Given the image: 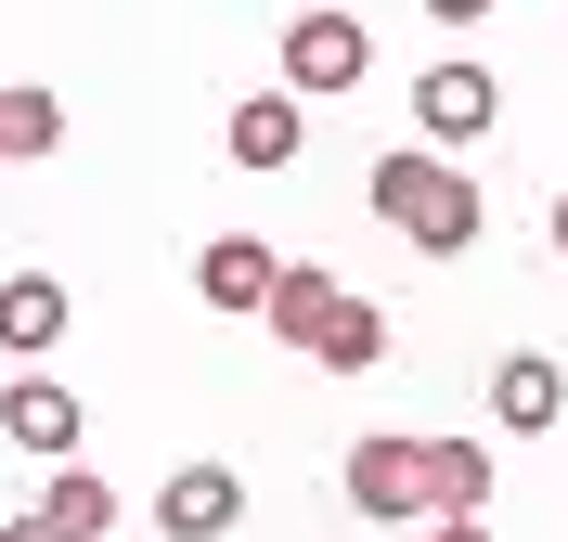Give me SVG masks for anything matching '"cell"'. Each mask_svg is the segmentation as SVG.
<instances>
[{"mask_svg": "<svg viewBox=\"0 0 568 542\" xmlns=\"http://www.w3.org/2000/svg\"><path fill=\"white\" fill-rule=\"evenodd\" d=\"M362 194H375V219H388L414 258H465V246H478V219H491V207H478V181H465V155H426V143H388Z\"/></svg>", "mask_w": 568, "mask_h": 542, "instance_id": "6da1fadb", "label": "cell"}, {"mask_svg": "<svg viewBox=\"0 0 568 542\" xmlns=\"http://www.w3.org/2000/svg\"><path fill=\"white\" fill-rule=\"evenodd\" d=\"M336 491H349L375 530H414V517H439L426 504V439H400V427H375V439H349V466H336Z\"/></svg>", "mask_w": 568, "mask_h": 542, "instance_id": "7a4b0ae2", "label": "cell"}, {"mask_svg": "<svg viewBox=\"0 0 568 542\" xmlns=\"http://www.w3.org/2000/svg\"><path fill=\"white\" fill-rule=\"evenodd\" d=\"M375 78V27L362 13H284V91L323 104V91H362Z\"/></svg>", "mask_w": 568, "mask_h": 542, "instance_id": "3957f363", "label": "cell"}, {"mask_svg": "<svg viewBox=\"0 0 568 542\" xmlns=\"http://www.w3.org/2000/svg\"><path fill=\"white\" fill-rule=\"evenodd\" d=\"M491 116H504L491 65H426V78H414V130H426V155H478V143H491Z\"/></svg>", "mask_w": 568, "mask_h": 542, "instance_id": "277c9868", "label": "cell"}, {"mask_svg": "<svg viewBox=\"0 0 568 542\" xmlns=\"http://www.w3.org/2000/svg\"><path fill=\"white\" fill-rule=\"evenodd\" d=\"M155 530H169V542H233V530H246V478H233V466H169Z\"/></svg>", "mask_w": 568, "mask_h": 542, "instance_id": "5b68a950", "label": "cell"}, {"mask_svg": "<svg viewBox=\"0 0 568 542\" xmlns=\"http://www.w3.org/2000/svg\"><path fill=\"white\" fill-rule=\"evenodd\" d=\"M78 388H52V375H13V400H0V439L13 452H39V466H78Z\"/></svg>", "mask_w": 568, "mask_h": 542, "instance_id": "8992f818", "label": "cell"}, {"mask_svg": "<svg viewBox=\"0 0 568 542\" xmlns=\"http://www.w3.org/2000/svg\"><path fill=\"white\" fill-rule=\"evenodd\" d=\"M556 413H568V375H556L542 349H504V361H491V427H504V439H542Z\"/></svg>", "mask_w": 568, "mask_h": 542, "instance_id": "52a82bcc", "label": "cell"}, {"mask_svg": "<svg viewBox=\"0 0 568 542\" xmlns=\"http://www.w3.org/2000/svg\"><path fill=\"white\" fill-rule=\"evenodd\" d=\"M220 143H233V168H297L311 155V116H297V91H246Z\"/></svg>", "mask_w": 568, "mask_h": 542, "instance_id": "ba28073f", "label": "cell"}, {"mask_svg": "<svg viewBox=\"0 0 568 542\" xmlns=\"http://www.w3.org/2000/svg\"><path fill=\"white\" fill-rule=\"evenodd\" d=\"M272 272H284V258L258 246V233H207V258H194V297H207V310H258V297H272Z\"/></svg>", "mask_w": 568, "mask_h": 542, "instance_id": "9c48e42d", "label": "cell"}, {"mask_svg": "<svg viewBox=\"0 0 568 542\" xmlns=\"http://www.w3.org/2000/svg\"><path fill=\"white\" fill-rule=\"evenodd\" d=\"M323 310H336V272H323V258H284V272H272V297H258V324H272L284 349H311V336H323Z\"/></svg>", "mask_w": 568, "mask_h": 542, "instance_id": "30bf717a", "label": "cell"}, {"mask_svg": "<svg viewBox=\"0 0 568 542\" xmlns=\"http://www.w3.org/2000/svg\"><path fill=\"white\" fill-rule=\"evenodd\" d=\"M311 361H323V375H375V361H388V310H375V297H349V285H336V310H323Z\"/></svg>", "mask_w": 568, "mask_h": 542, "instance_id": "8fae6325", "label": "cell"}, {"mask_svg": "<svg viewBox=\"0 0 568 542\" xmlns=\"http://www.w3.org/2000/svg\"><path fill=\"white\" fill-rule=\"evenodd\" d=\"M65 324H78V310H65V285H52V272H13V285H0V349H13V361H39Z\"/></svg>", "mask_w": 568, "mask_h": 542, "instance_id": "7c38bea8", "label": "cell"}, {"mask_svg": "<svg viewBox=\"0 0 568 542\" xmlns=\"http://www.w3.org/2000/svg\"><path fill=\"white\" fill-rule=\"evenodd\" d=\"M426 504L439 517H491V452L478 439H426Z\"/></svg>", "mask_w": 568, "mask_h": 542, "instance_id": "4fadbf2b", "label": "cell"}, {"mask_svg": "<svg viewBox=\"0 0 568 542\" xmlns=\"http://www.w3.org/2000/svg\"><path fill=\"white\" fill-rule=\"evenodd\" d=\"M39 517L65 542H104L116 530V478H91V466H52V491H39Z\"/></svg>", "mask_w": 568, "mask_h": 542, "instance_id": "5bb4252c", "label": "cell"}, {"mask_svg": "<svg viewBox=\"0 0 568 542\" xmlns=\"http://www.w3.org/2000/svg\"><path fill=\"white\" fill-rule=\"evenodd\" d=\"M0 143H13V155H52V143H65V104H52L39 78H13V91H0Z\"/></svg>", "mask_w": 568, "mask_h": 542, "instance_id": "9a60e30c", "label": "cell"}, {"mask_svg": "<svg viewBox=\"0 0 568 542\" xmlns=\"http://www.w3.org/2000/svg\"><path fill=\"white\" fill-rule=\"evenodd\" d=\"M426 27H478V13H491V0H414Z\"/></svg>", "mask_w": 568, "mask_h": 542, "instance_id": "2e32d148", "label": "cell"}, {"mask_svg": "<svg viewBox=\"0 0 568 542\" xmlns=\"http://www.w3.org/2000/svg\"><path fill=\"white\" fill-rule=\"evenodd\" d=\"M426 542H491V530H478V517H439V530H426Z\"/></svg>", "mask_w": 568, "mask_h": 542, "instance_id": "e0dca14e", "label": "cell"}, {"mask_svg": "<svg viewBox=\"0 0 568 542\" xmlns=\"http://www.w3.org/2000/svg\"><path fill=\"white\" fill-rule=\"evenodd\" d=\"M0 542H65V530H52V517H13V530H0Z\"/></svg>", "mask_w": 568, "mask_h": 542, "instance_id": "ac0fdd59", "label": "cell"}, {"mask_svg": "<svg viewBox=\"0 0 568 542\" xmlns=\"http://www.w3.org/2000/svg\"><path fill=\"white\" fill-rule=\"evenodd\" d=\"M556 258H568V194H556Z\"/></svg>", "mask_w": 568, "mask_h": 542, "instance_id": "d6986e66", "label": "cell"}, {"mask_svg": "<svg viewBox=\"0 0 568 542\" xmlns=\"http://www.w3.org/2000/svg\"><path fill=\"white\" fill-rule=\"evenodd\" d=\"M0 168H13V143H0Z\"/></svg>", "mask_w": 568, "mask_h": 542, "instance_id": "ffe728a7", "label": "cell"}]
</instances>
